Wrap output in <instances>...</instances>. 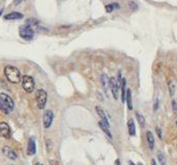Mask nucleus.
Segmentation results:
<instances>
[{
	"label": "nucleus",
	"mask_w": 177,
	"mask_h": 165,
	"mask_svg": "<svg viewBox=\"0 0 177 165\" xmlns=\"http://www.w3.org/2000/svg\"><path fill=\"white\" fill-rule=\"evenodd\" d=\"M4 75L10 83L17 84L21 81L20 71L16 67H13V65H6L4 68Z\"/></svg>",
	"instance_id": "f257e3e1"
},
{
	"label": "nucleus",
	"mask_w": 177,
	"mask_h": 165,
	"mask_svg": "<svg viewBox=\"0 0 177 165\" xmlns=\"http://www.w3.org/2000/svg\"><path fill=\"white\" fill-rule=\"evenodd\" d=\"M14 107H15V103L10 96L6 93H0V110L3 113L9 114L14 110Z\"/></svg>",
	"instance_id": "f03ea898"
},
{
	"label": "nucleus",
	"mask_w": 177,
	"mask_h": 165,
	"mask_svg": "<svg viewBox=\"0 0 177 165\" xmlns=\"http://www.w3.org/2000/svg\"><path fill=\"white\" fill-rule=\"evenodd\" d=\"M19 34L20 37L25 41H30L34 37V31L30 26L28 25H22L19 28Z\"/></svg>",
	"instance_id": "7ed1b4c3"
},
{
	"label": "nucleus",
	"mask_w": 177,
	"mask_h": 165,
	"mask_svg": "<svg viewBox=\"0 0 177 165\" xmlns=\"http://www.w3.org/2000/svg\"><path fill=\"white\" fill-rule=\"evenodd\" d=\"M22 86L26 92H32L34 89V80L31 76L25 75L22 77Z\"/></svg>",
	"instance_id": "20e7f679"
},
{
	"label": "nucleus",
	"mask_w": 177,
	"mask_h": 165,
	"mask_svg": "<svg viewBox=\"0 0 177 165\" xmlns=\"http://www.w3.org/2000/svg\"><path fill=\"white\" fill-rule=\"evenodd\" d=\"M35 99H37L38 107L40 109H44L46 103H47V92L44 89H39L35 95Z\"/></svg>",
	"instance_id": "39448f33"
},
{
	"label": "nucleus",
	"mask_w": 177,
	"mask_h": 165,
	"mask_svg": "<svg viewBox=\"0 0 177 165\" xmlns=\"http://www.w3.org/2000/svg\"><path fill=\"white\" fill-rule=\"evenodd\" d=\"M110 88L113 93V97L115 100H118L119 98V89H120V84L117 82V80L114 77L110 78Z\"/></svg>",
	"instance_id": "423d86ee"
},
{
	"label": "nucleus",
	"mask_w": 177,
	"mask_h": 165,
	"mask_svg": "<svg viewBox=\"0 0 177 165\" xmlns=\"http://www.w3.org/2000/svg\"><path fill=\"white\" fill-rule=\"evenodd\" d=\"M53 112L51 110H46L43 114V124H44V127L46 129L50 128L51 124L53 122Z\"/></svg>",
	"instance_id": "0eeeda50"
},
{
	"label": "nucleus",
	"mask_w": 177,
	"mask_h": 165,
	"mask_svg": "<svg viewBox=\"0 0 177 165\" xmlns=\"http://www.w3.org/2000/svg\"><path fill=\"white\" fill-rule=\"evenodd\" d=\"M2 152H3V155L6 157V158L10 159V160H17V159H18L17 153H16L12 147H3V148H2Z\"/></svg>",
	"instance_id": "6e6552de"
},
{
	"label": "nucleus",
	"mask_w": 177,
	"mask_h": 165,
	"mask_svg": "<svg viewBox=\"0 0 177 165\" xmlns=\"http://www.w3.org/2000/svg\"><path fill=\"white\" fill-rule=\"evenodd\" d=\"M0 134L6 139L10 138V128L6 123L4 122L0 123Z\"/></svg>",
	"instance_id": "1a4fd4ad"
},
{
	"label": "nucleus",
	"mask_w": 177,
	"mask_h": 165,
	"mask_svg": "<svg viewBox=\"0 0 177 165\" xmlns=\"http://www.w3.org/2000/svg\"><path fill=\"white\" fill-rule=\"evenodd\" d=\"M37 153V147H35V140L34 137L29 138L28 140V145H27V154L29 156H32Z\"/></svg>",
	"instance_id": "9d476101"
},
{
	"label": "nucleus",
	"mask_w": 177,
	"mask_h": 165,
	"mask_svg": "<svg viewBox=\"0 0 177 165\" xmlns=\"http://www.w3.org/2000/svg\"><path fill=\"white\" fill-rule=\"evenodd\" d=\"M96 112H97V114L99 115V117L101 119V120L103 123L105 124L107 127H110V123H108V120H107V117H106V115H105V112H104V110H103L101 107L100 106H96Z\"/></svg>",
	"instance_id": "9b49d317"
},
{
	"label": "nucleus",
	"mask_w": 177,
	"mask_h": 165,
	"mask_svg": "<svg viewBox=\"0 0 177 165\" xmlns=\"http://www.w3.org/2000/svg\"><path fill=\"white\" fill-rule=\"evenodd\" d=\"M22 18H23V14L18 13V12H12L4 16L5 20H20V19Z\"/></svg>",
	"instance_id": "f8f14e48"
},
{
	"label": "nucleus",
	"mask_w": 177,
	"mask_h": 165,
	"mask_svg": "<svg viewBox=\"0 0 177 165\" xmlns=\"http://www.w3.org/2000/svg\"><path fill=\"white\" fill-rule=\"evenodd\" d=\"M146 136H147V142H148L149 148H150V150L152 151V150L154 148V143H155V141H154V136H153V134H152L151 131H147Z\"/></svg>",
	"instance_id": "ddd939ff"
},
{
	"label": "nucleus",
	"mask_w": 177,
	"mask_h": 165,
	"mask_svg": "<svg viewBox=\"0 0 177 165\" xmlns=\"http://www.w3.org/2000/svg\"><path fill=\"white\" fill-rule=\"evenodd\" d=\"M120 88H121V98H122V102H125V99H126V80L123 78L122 79L121 85H120Z\"/></svg>",
	"instance_id": "4468645a"
},
{
	"label": "nucleus",
	"mask_w": 177,
	"mask_h": 165,
	"mask_svg": "<svg viewBox=\"0 0 177 165\" xmlns=\"http://www.w3.org/2000/svg\"><path fill=\"white\" fill-rule=\"evenodd\" d=\"M125 102L127 103V106H128L129 110H132V95H131V90L127 89L126 90V99H125Z\"/></svg>",
	"instance_id": "2eb2a0df"
},
{
	"label": "nucleus",
	"mask_w": 177,
	"mask_h": 165,
	"mask_svg": "<svg viewBox=\"0 0 177 165\" xmlns=\"http://www.w3.org/2000/svg\"><path fill=\"white\" fill-rule=\"evenodd\" d=\"M168 88H169V92H170V96L173 97V96L175 95V90H176V84L173 79H170V80L168 81Z\"/></svg>",
	"instance_id": "dca6fc26"
},
{
	"label": "nucleus",
	"mask_w": 177,
	"mask_h": 165,
	"mask_svg": "<svg viewBox=\"0 0 177 165\" xmlns=\"http://www.w3.org/2000/svg\"><path fill=\"white\" fill-rule=\"evenodd\" d=\"M127 127H128V133L130 136H135V125L132 119H130L127 123Z\"/></svg>",
	"instance_id": "f3484780"
},
{
	"label": "nucleus",
	"mask_w": 177,
	"mask_h": 165,
	"mask_svg": "<svg viewBox=\"0 0 177 165\" xmlns=\"http://www.w3.org/2000/svg\"><path fill=\"white\" fill-rule=\"evenodd\" d=\"M99 127L106 134V135L108 136V138H111V139L113 138V135H111V131H110V127H107V126H106L105 124L102 122V120H100V122H99Z\"/></svg>",
	"instance_id": "a211bd4d"
},
{
	"label": "nucleus",
	"mask_w": 177,
	"mask_h": 165,
	"mask_svg": "<svg viewBox=\"0 0 177 165\" xmlns=\"http://www.w3.org/2000/svg\"><path fill=\"white\" fill-rule=\"evenodd\" d=\"M101 83L103 85V88L106 92L107 90V87H110V79L107 78L106 75H102L101 76Z\"/></svg>",
	"instance_id": "6ab92c4d"
},
{
	"label": "nucleus",
	"mask_w": 177,
	"mask_h": 165,
	"mask_svg": "<svg viewBox=\"0 0 177 165\" xmlns=\"http://www.w3.org/2000/svg\"><path fill=\"white\" fill-rule=\"evenodd\" d=\"M135 116H137L139 125H140L142 128L145 127V117L143 116V114H141L140 112H135Z\"/></svg>",
	"instance_id": "aec40b11"
},
{
	"label": "nucleus",
	"mask_w": 177,
	"mask_h": 165,
	"mask_svg": "<svg viewBox=\"0 0 177 165\" xmlns=\"http://www.w3.org/2000/svg\"><path fill=\"white\" fill-rule=\"evenodd\" d=\"M119 4H107L105 5V10L107 13H111L115 9H119Z\"/></svg>",
	"instance_id": "412c9836"
},
{
	"label": "nucleus",
	"mask_w": 177,
	"mask_h": 165,
	"mask_svg": "<svg viewBox=\"0 0 177 165\" xmlns=\"http://www.w3.org/2000/svg\"><path fill=\"white\" fill-rule=\"evenodd\" d=\"M39 24V21L37 20V19H34V18H31V19H28V20L26 21V25H28V26H34V25H38Z\"/></svg>",
	"instance_id": "4be33fe9"
},
{
	"label": "nucleus",
	"mask_w": 177,
	"mask_h": 165,
	"mask_svg": "<svg viewBox=\"0 0 177 165\" xmlns=\"http://www.w3.org/2000/svg\"><path fill=\"white\" fill-rule=\"evenodd\" d=\"M157 159H159V163L162 165H166V158L162 153H159V155H157Z\"/></svg>",
	"instance_id": "5701e85b"
},
{
	"label": "nucleus",
	"mask_w": 177,
	"mask_h": 165,
	"mask_svg": "<svg viewBox=\"0 0 177 165\" xmlns=\"http://www.w3.org/2000/svg\"><path fill=\"white\" fill-rule=\"evenodd\" d=\"M129 6H130V9H131L132 10H138V5L135 2H133V1H130L129 2Z\"/></svg>",
	"instance_id": "b1692460"
},
{
	"label": "nucleus",
	"mask_w": 177,
	"mask_h": 165,
	"mask_svg": "<svg viewBox=\"0 0 177 165\" xmlns=\"http://www.w3.org/2000/svg\"><path fill=\"white\" fill-rule=\"evenodd\" d=\"M172 108H173L174 113H175V114L177 115V103H176V101H175V100H173V101H172Z\"/></svg>",
	"instance_id": "393cba45"
},
{
	"label": "nucleus",
	"mask_w": 177,
	"mask_h": 165,
	"mask_svg": "<svg viewBox=\"0 0 177 165\" xmlns=\"http://www.w3.org/2000/svg\"><path fill=\"white\" fill-rule=\"evenodd\" d=\"M156 132H157V135H159V138H162V131H160V129L159 127L156 128Z\"/></svg>",
	"instance_id": "a878e982"
},
{
	"label": "nucleus",
	"mask_w": 177,
	"mask_h": 165,
	"mask_svg": "<svg viewBox=\"0 0 177 165\" xmlns=\"http://www.w3.org/2000/svg\"><path fill=\"white\" fill-rule=\"evenodd\" d=\"M157 108H159V101H156V102H155V104H154V111H156Z\"/></svg>",
	"instance_id": "bb28decb"
},
{
	"label": "nucleus",
	"mask_w": 177,
	"mask_h": 165,
	"mask_svg": "<svg viewBox=\"0 0 177 165\" xmlns=\"http://www.w3.org/2000/svg\"><path fill=\"white\" fill-rule=\"evenodd\" d=\"M21 2H22V0H15V2H14V4H15V5H18V4H20Z\"/></svg>",
	"instance_id": "cd10ccee"
},
{
	"label": "nucleus",
	"mask_w": 177,
	"mask_h": 165,
	"mask_svg": "<svg viewBox=\"0 0 177 165\" xmlns=\"http://www.w3.org/2000/svg\"><path fill=\"white\" fill-rule=\"evenodd\" d=\"M151 165H157V164H156V162H155V160H154V159H152V160H151Z\"/></svg>",
	"instance_id": "c85d7f7f"
},
{
	"label": "nucleus",
	"mask_w": 177,
	"mask_h": 165,
	"mask_svg": "<svg viewBox=\"0 0 177 165\" xmlns=\"http://www.w3.org/2000/svg\"><path fill=\"white\" fill-rule=\"evenodd\" d=\"M116 165H121V164H120V160H117L116 161Z\"/></svg>",
	"instance_id": "c756f323"
},
{
	"label": "nucleus",
	"mask_w": 177,
	"mask_h": 165,
	"mask_svg": "<svg viewBox=\"0 0 177 165\" xmlns=\"http://www.w3.org/2000/svg\"><path fill=\"white\" fill-rule=\"evenodd\" d=\"M2 12H3V10H0V16H1V14H2Z\"/></svg>",
	"instance_id": "7c9ffc66"
},
{
	"label": "nucleus",
	"mask_w": 177,
	"mask_h": 165,
	"mask_svg": "<svg viewBox=\"0 0 177 165\" xmlns=\"http://www.w3.org/2000/svg\"><path fill=\"white\" fill-rule=\"evenodd\" d=\"M130 165H135V164H133L132 162H130ZM138 165H142V164H138Z\"/></svg>",
	"instance_id": "2f4dec72"
},
{
	"label": "nucleus",
	"mask_w": 177,
	"mask_h": 165,
	"mask_svg": "<svg viewBox=\"0 0 177 165\" xmlns=\"http://www.w3.org/2000/svg\"><path fill=\"white\" fill-rule=\"evenodd\" d=\"M34 165H41V164H40V163H35Z\"/></svg>",
	"instance_id": "473e14b6"
},
{
	"label": "nucleus",
	"mask_w": 177,
	"mask_h": 165,
	"mask_svg": "<svg viewBox=\"0 0 177 165\" xmlns=\"http://www.w3.org/2000/svg\"><path fill=\"white\" fill-rule=\"evenodd\" d=\"M176 125H177V122H176Z\"/></svg>",
	"instance_id": "72a5a7b5"
}]
</instances>
